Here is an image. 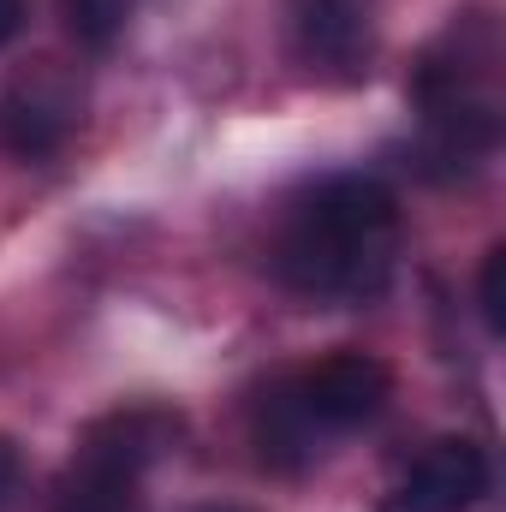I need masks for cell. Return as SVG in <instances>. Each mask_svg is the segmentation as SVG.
Returning a JSON list of instances; mask_svg holds the SVG:
<instances>
[{
  "instance_id": "1",
  "label": "cell",
  "mask_w": 506,
  "mask_h": 512,
  "mask_svg": "<svg viewBox=\"0 0 506 512\" xmlns=\"http://www.w3.org/2000/svg\"><path fill=\"white\" fill-rule=\"evenodd\" d=\"M399 245V203L381 179L334 173L280 227L274 268L304 298H376Z\"/></svg>"
},
{
  "instance_id": "12",
  "label": "cell",
  "mask_w": 506,
  "mask_h": 512,
  "mask_svg": "<svg viewBox=\"0 0 506 512\" xmlns=\"http://www.w3.org/2000/svg\"><path fill=\"white\" fill-rule=\"evenodd\" d=\"M203 512H239V507H203Z\"/></svg>"
},
{
  "instance_id": "11",
  "label": "cell",
  "mask_w": 506,
  "mask_h": 512,
  "mask_svg": "<svg viewBox=\"0 0 506 512\" xmlns=\"http://www.w3.org/2000/svg\"><path fill=\"white\" fill-rule=\"evenodd\" d=\"M24 30V0H0V48Z\"/></svg>"
},
{
  "instance_id": "9",
  "label": "cell",
  "mask_w": 506,
  "mask_h": 512,
  "mask_svg": "<svg viewBox=\"0 0 506 512\" xmlns=\"http://www.w3.org/2000/svg\"><path fill=\"white\" fill-rule=\"evenodd\" d=\"M477 298H483V322H489V334H501L506 328V245H495V251L483 256Z\"/></svg>"
},
{
  "instance_id": "7",
  "label": "cell",
  "mask_w": 506,
  "mask_h": 512,
  "mask_svg": "<svg viewBox=\"0 0 506 512\" xmlns=\"http://www.w3.org/2000/svg\"><path fill=\"white\" fill-rule=\"evenodd\" d=\"M54 512H143L137 471L102 465V459H72L66 477L54 483Z\"/></svg>"
},
{
  "instance_id": "10",
  "label": "cell",
  "mask_w": 506,
  "mask_h": 512,
  "mask_svg": "<svg viewBox=\"0 0 506 512\" xmlns=\"http://www.w3.org/2000/svg\"><path fill=\"white\" fill-rule=\"evenodd\" d=\"M12 483H18V447L0 435V501L12 495Z\"/></svg>"
},
{
  "instance_id": "8",
  "label": "cell",
  "mask_w": 506,
  "mask_h": 512,
  "mask_svg": "<svg viewBox=\"0 0 506 512\" xmlns=\"http://www.w3.org/2000/svg\"><path fill=\"white\" fill-rule=\"evenodd\" d=\"M60 18H66V36L90 54L114 48L131 24V0H60Z\"/></svg>"
},
{
  "instance_id": "4",
  "label": "cell",
  "mask_w": 506,
  "mask_h": 512,
  "mask_svg": "<svg viewBox=\"0 0 506 512\" xmlns=\"http://www.w3.org/2000/svg\"><path fill=\"white\" fill-rule=\"evenodd\" d=\"M489 495V459L477 441H435L393 483L387 512H471Z\"/></svg>"
},
{
  "instance_id": "6",
  "label": "cell",
  "mask_w": 506,
  "mask_h": 512,
  "mask_svg": "<svg viewBox=\"0 0 506 512\" xmlns=\"http://www.w3.org/2000/svg\"><path fill=\"white\" fill-rule=\"evenodd\" d=\"M78 126V102L66 90H54L48 78H24L6 102H0V137L12 143V155H48L66 143V131Z\"/></svg>"
},
{
  "instance_id": "2",
  "label": "cell",
  "mask_w": 506,
  "mask_h": 512,
  "mask_svg": "<svg viewBox=\"0 0 506 512\" xmlns=\"http://www.w3.org/2000/svg\"><path fill=\"white\" fill-rule=\"evenodd\" d=\"M286 387H292L298 411L310 417V429L328 441V435L364 429L370 417H381V405L393 393V376H387V364L370 358V352H334V358L310 364L304 376H292Z\"/></svg>"
},
{
  "instance_id": "3",
  "label": "cell",
  "mask_w": 506,
  "mask_h": 512,
  "mask_svg": "<svg viewBox=\"0 0 506 512\" xmlns=\"http://www.w3.org/2000/svg\"><path fill=\"white\" fill-rule=\"evenodd\" d=\"M292 54L316 78H364L376 54L370 0H292Z\"/></svg>"
},
{
  "instance_id": "5",
  "label": "cell",
  "mask_w": 506,
  "mask_h": 512,
  "mask_svg": "<svg viewBox=\"0 0 506 512\" xmlns=\"http://www.w3.org/2000/svg\"><path fill=\"white\" fill-rule=\"evenodd\" d=\"M185 435V423H179V411H167V405H126V411H108V417H96L90 429H84V441H78V453L84 459H102V465H120V471H149L155 459H167L173 453V441Z\"/></svg>"
}]
</instances>
